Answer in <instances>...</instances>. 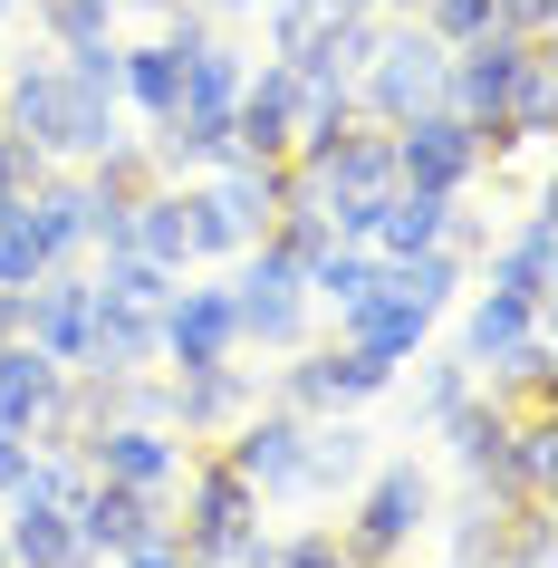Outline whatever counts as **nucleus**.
Masks as SVG:
<instances>
[{"label": "nucleus", "instance_id": "1", "mask_svg": "<svg viewBox=\"0 0 558 568\" xmlns=\"http://www.w3.org/2000/svg\"><path fill=\"white\" fill-rule=\"evenodd\" d=\"M0 106H10V135H30L39 154H78V164H97V154L116 145V97H88L59 59L10 68V78H0Z\"/></svg>", "mask_w": 558, "mask_h": 568}, {"label": "nucleus", "instance_id": "2", "mask_svg": "<svg viewBox=\"0 0 558 568\" xmlns=\"http://www.w3.org/2000/svg\"><path fill=\"white\" fill-rule=\"evenodd\" d=\"M443 78H453V49H443L414 10H395V20H376V49L356 68V97H366L376 125H405V116H424V106H443Z\"/></svg>", "mask_w": 558, "mask_h": 568}, {"label": "nucleus", "instance_id": "3", "mask_svg": "<svg viewBox=\"0 0 558 568\" xmlns=\"http://www.w3.org/2000/svg\"><path fill=\"white\" fill-rule=\"evenodd\" d=\"M424 520H434V481H424V463H385V473H366V491H356V510L337 520V539H347L356 568H385L395 549H414Z\"/></svg>", "mask_w": 558, "mask_h": 568}, {"label": "nucleus", "instance_id": "4", "mask_svg": "<svg viewBox=\"0 0 558 568\" xmlns=\"http://www.w3.org/2000/svg\"><path fill=\"white\" fill-rule=\"evenodd\" d=\"M232 318H241V337H261L280 357L308 337V280H298V261L280 241H251V261H241V280H232Z\"/></svg>", "mask_w": 558, "mask_h": 568}, {"label": "nucleus", "instance_id": "5", "mask_svg": "<svg viewBox=\"0 0 558 568\" xmlns=\"http://www.w3.org/2000/svg\"><path fill=\"white\" fill-rule=\"evenodd\" d=\"M385 135H395V183H414V193H463L481 174V125L453 116V106H424Z\"/></svg>", "mask_w": 558, "mask_h": 568}, {"label": "nucleus", "instance_id": "6", "mask_svg": "<svg viewBox=\"0 0 558 568\" xmlns=\"http://www.w3.org/2000/svg\"><path fill=\"white\" fill-rule=\"evenodd\" d=\"M261 501H298L308 491V415H290V405H270V415H251L232 434V453H222Z\"/></svg>", "mask_w": 558, "mask_h": 568}, {"label": "nucleus", "instance_id": "7", "mask_svg": "<svg viewBox=\"0 0 558 568\" xmlns=\"http://www.w3.org/2000/svg\"><path fill=\"white\" fill-rule=\"evenodd\" d=\"M385 386H395V366L337 337V347H318V357H298L290 376H280V405H290V415H347V405H366V395H385Z\"/></svg>", "mask_w": 558, "mask_h": 568}, {"label": "nucleus", "instance_id": "8", "mask_svg": "<svg viewBox=\"0 0 558 568\" xmlns=\"http://www.w3.org/2000/svg\"><path fill=\"white\" fill-rule=\"evenodd\" d=\"M154 357L174 366H222L241 357V318H232V290H174L164 300V318H154Z\"/></svg>", "mask_w": 558, "mask_h": 568}, {"label": "nucleus", "instance_id": "9", "mask_svg": "<svg viewBox=\"0 0 558 568\" xmlns=\"http://www.w3.org/2000/svg\"><path fill=\"white\" fill-rule=\"evenodd\" d=\"M232 135H241L251 164H290V145H298V68L290 59H251V88H241V106H232Z\"/></svg>", "mask_w": 558, "mask_h": 568}, {"label": "nucleus", "instance_id": "10", "mask_svg": "<svg viewBox=\"0 0 558 568\" xmlns=\"http://www.w3.org/2000/svg\"><path fill=\"white\" fill-rule=\"evenodd\" d=\"M78 453H88L97 481H125V491H164V481H183V444L164 434V424H97Z\"/></svg>", "mask_w": 558, "mask_h": 568}, {"label": "nucleus", "instance_id": "11", "mask_svg": "<svg viewBox=\"0 0 558 568\" xmlns=\"http://www.w3.org/2000/svg\"><path fill=\"white\" fill-rule=\"evenodd\" d=\"M261 520V491L212 453V463H183V549H212V539H232V530H251Z\"/></svg>", "mask_w": 558, "mask_h": 568}, {"label": "nucleus", "instance_id": "12", "mask_svg": "<svg viewBox=\"0 0 558 568\" xmlns=\"http://www.w3.org/2000/svg\"><path fill=\"white\" fill-rule=\"evenodd\" d=\"M443 222H453V193H414V183H385L376 203H366V251L376 261H414V251H434Z\"/></svg>", "mask_w": 558, "mask_h": 568}, {"label": "nucleus", "instance_id": "13", "mask_svg": "<svg viewBox=\"0 0 558 568\" xmlns=\"http://www.w3.org/2000/svg\"><path fill=\"white\" fill-rule=\"evenodd\" d=\"M88 328H97V290H88V280H30V318H20V337H30L39 357L88 366Z\"/></svg>", "mask_w": 558, "mask_h": 568}, {"label": "nucleus", "instance_id": "14", "mask_svg": "<svg viewBox=\"0 0 558 568\" xmlns=\"http://www.w3.org/2000/svg\"><path fill=\"white\" fill-rule=\"evenodd\" d=\"M424 328H434V308H414L395 280H376V290L337 318V337H347V347H366V357H385V366H405L414 347H424Z\"/></svg>", "mask_w": 558, "mask_h": 568}, {"label": "nucleus", "instance_id": "15", "mask_svg": "<svg viewBox=\"0 0 558 568\" xmlns=\"http://www.w3.org/2000/svg\"><path fill=\"white\" fill-rule=\"evenodd\" d=\"M59 395H68V366H59V357H39L30 337H10V347H0V424L49 434V424H59Z\"/></svg>", "mask_w": 558, "mask_h": 568}, {"label": "nucleus", "instance_id": "16", "mask_svg": "<svg viewBox=\"0 0 558 568\" xmlns=\"http://www.w3.org/2000/svg\"><path fill=\"white\" fill-rule=\"evenodd\" d=\"M68 510H78V539H88V549H106V559H116V549H135L145 530H164L154 491H125V481H97V473H88V491H78Z\"/></svg>", "mask_w": 558, "mask_h": 568}, {"label": "nucleus", "instance_id": "17", "mask_svg": "<svg viewBox=\"0 0 558 568\" xmlns=\"http://www.w3.org/2000/svg\"><path fill=\"white\" fill-rule=\"evenodd\" d=\"M0 549H10V568H97V549L78 539V510H49V501H10Z\"/></svg>", "mask_w": 558, "mask_h": 568}, {"label": "nucleus", "instance_id": "18", "mask_svg": "<svg viewBox=\"0 0 558 568\" xmlns=\"http://www.w3.org/2000/svg\"><path fill=\"white\" fill-rule=\"evenodd\" d=\"M529 337H539V308L529 300H510V290H491V280H481V300L463 308V366H510L529 347Z\"/></svg>", "mask_w": 558, "mask_h": 568}, {"label": "nucleus", "instance_id": "19", "mask_svg": "<svg viewBox=\"0 0 558 568\" xmlns=\"http://www.w3.org/2000/svg\"><path fill=\"white\" fill-rule=\"evenodd\" d=\"M241 405H251V376H241L232 357H222V366H183L174 386H164V415H174L183 434H222Z\"/></svg>", "mask_w": 558, "mask_h": 568}, {"label": "nucleus", "instance_id": "20", "mask_svg": "<svg viewBox=\"0 0 558 568\" xmlns=\"http://www.w3.org/2000/svg\"><path fill=\"white\" fill-rule=\"evenodd\" d=\"M125 251H135V261H154V270H193V222H183V183H145V193H135Z\"/></svg>", "mask_w": 558, "mask_h": 568}, {"label": "nucleus", "instance_id": "21", "mask_svg": "<svg viewBox=\"0 0 558 568\" xmlns=\"http://www.w3.org/2000/svg\"><path fill=\"white\" fill-rule=\"evenodd\" d=\"M481 280L510 290V300H529V308H549V212L539 203L520 212V232L500 241V251H481Z\"/></svg>", "mask_w": 558, "mask_h": 568}, {"label": "nucleus", "instance_id": "22", "mask_svg": "<svg viewBox=\"0 0 558 568\" xmlns=\"http://www.w3.org/2000/svg\"><path fill=\"white\" fill-rule=\"evenodd\" d=\"M116 106H135L145 125H164V116L183 106V49H174V39H145V49H125Z\"/></svg>", "mask_w": 558, "mask_h": 568}, {"label": "nucleus", "instance_id": "23", "mask_svg": "<svg viewBox=\"0 0 558 568\" xmlns=\"http://www.w3.org/2000/svg\"><path fill=\"white\" fill-rule=\"evenodd\" d=\"M20 212H30V232H39V251H49V270H59L68 251H88V183H49V174H39L30 193H20Z\"/></svg>", "mask_w": 558, "mask_h": 568}, {"label": "nucleus", "instance_id": "24", "mask_svg": "<svg viewBox=\"0 0 558 568\" xmlns=\"http://www.w3.org/2000/svg\"><path fill=\"white\" fill-rule=\"evenodd\" d=\"M298 280H308V300H318V308H337V318H347V308L385 280V261L366 251V241H337V251H318V261L298 270Z\"/></svg>", "mask_w": 558, "mask_h": 568}, {"label": "nucleus", "instance_id": "25", "mask_svg": "<svg viewBox=\"0 0 558 568\" xmlns=\"http://www.w3.org/2000/svg\"><path fill=\"white\" fill-rule=\"evenodd\" d=\"M376 473L366 463V424H308V491H356V481Z\"/></svg>", "mask_w": 558, "mask_h": 568}, {"label": "nucleus", "instance_id": "26", "mask_svg": "<svg viewBox=\"0 0 558 568\" xmlns=\"http://www.w3.org/2000/svg\"><path fill=\"white\" fill-rule=\"evenodd\" d=\"M88 290H97V300H116V308H145V318H164V300H174V270L135 261V251H106V270H97Z\"/></svg>", "mask_w": 558, "mask_h": 568}, {"label": "nucleus", "instance_id": "27", "mask_svg": "<svg viewBox=\"0 0 558 568\" xmlns=\"http://www.w3.org/2000/svg\"><path fill=\"white\" fill-rule=\"evenodd\" d=\"M385 280H395V290H405L414 308H453V290H463V251H414V261H385Z\"/></svg>", "mask_w": 558, "mask_h": 568}, {"label": "nucleus", "instance_id": "28", "mask_svg": "<svg viewBox=\"0 0 558 568\" xmlns=\"http://www.w3.org/2000/svg\"><path fill=\"white\" fill-rule=\"evenodd\" d=\"M30 280H49V251H39L30 212L0 203V290H30Z\"/></svg>", "mask_w": 558, "mask_h": 568}, {"label": "nucleus", "instance_id": "29", "mask_svg": "<svg viewBox=\"0 0 558 568\" xmlns=\"http://www.w3.org/2000/svg\"><path fill=\"white\" fill-rule=\"evenodd\" d=\"M414 20H424L443 49H471L481 30H500V0H414Z\"/></svg>", "mask_w": 558, "mask_h": 568}, {"label": "nucleus", "instance_id": "30", "mask_svg": "<svg viewBox=\"0 0 558 568\" xmlns=\"http://www.w3.org/2000/svg\"><path fill=\"white\" fill-rule=\"evenodd\" d=\"M30 20L59 49H78V39H97V30H116V0H30Z\"/></svg>", "mask_w": 558, "mask_h": 568}, {"label": "nucleus", "instance_id": "31", "mask_svg": "<svg viewBox=\"0 0 558 568\" xmlns=\"http://www.w3.org/2000/svg\"><path fill=\"white\" fill-rule=\"evenodd\" d=\"M270 568H356V559H347V539H337V520H327V530L280 539V559H270Z\"/></svg>", "mask_w": 558, "mask_h": 568}, {"label": "nucleus", "instance_id": "32", "mask_svg": "<svg viewBox=\"0 0 558 568\" xmlns=\"http://www.w3.org/2000/svg\"><path fill=\"white\" fill-rule=\"evenodd\" d=\"M463 395H471V366H434V376H424V395H414V415L443 424L453 405H463Z\"/></svg>", "mask_w": 558, "mask_h": 568}, {"label": "nucleus", "instance_id": "33", "mask_svg": "<svg viewBox=\"0 0 558 568\" xmlns=\"http://www.w3.org/2000/svg\"><path fill=\"white\" fill-rule=\"evenodd\" d=\"M116 568H193V559H183V539H174V530H145L135 549H116Z\"/></svg>", "mask_w": 558, "mask_h": 568}, {"label": "nucleus", "instance_id": "34", "mask_svg": "<svg viewBox=\"0 0 558 568\" xmlns=\"http://www.w3.org/2000/svg\"><path fill=\"white\" fill-rule=\"evenodd\" d=\"M20 473H30V434H20V424H0V501L20 491Z\"/></svg>", "mask_w": 558, "mask_h": 568}, {"label": "nucleus", "instance_id": "35", "mask_svg": "<svg viewBox=\"0 0 558 568\" xmlns=\"http://www.w3.org/2000/svg\"><path fill=\"white\" fill-rule=\"evenodd\" d=\"M500 30L510 39H549V0H500Z\"/></svg>", "mask_w": 558, "mask_h": 568}, {"label": "nucleus", "instance_id": "36", "mask_svg": "<svg viewBox=\"0 0 558 568\" xmlns=\"http://www.w3.org/2000/svg\"><path fill=\"white\" fill-rule=\"evenodd\" d=\"M20 318H30V290H0V347L20 337Z\"/></svg>", "mask_w": 558, "mask_h": 568}, {"label": "nucleus", "instance_id": "37", "mask_svg": "<svg viewBox=\"0 0 558 568\" xmlns=\"http://www.w3.org/2000/svg\"><path fill=\"white\" fill-rule=\"evenodd\" d=\"M395 10H414V0H385V20H395Z\"/></svg>", "mask_w": 558, "mask_h": 568}, {"label": "nucleus", "instance_id": "38", "mask_svg": "<svg viewBox=\"0 0 558 568\" xmlns=\"http://www.w3.org/2000/svg\"><path fill=\"white\" fill-rule=\"evenodd\" d=\"M0 20H10V0H0Z\"/></svg>", "mask_w": 558, "mask_h": 568}, {"label": "nucleus", "instance_id": "39", "mask_svg": "<svg viewBox=\"0 0 558 568\" xmlns=\"http://www.w3.org/2000/svg\"><path fill=\"white\" fill-rule=\"evenodd\" d=\"M0 568H10V549H0Z\"/></svg>", "mask_w": 558, "mask_h": 568}, {"label": "nucleus", "instance_id": "40", "mask_svg": "<svg viewBox=\"0 0 558 568\" xmlns=\"http://www.w3.org/2000/svg\"><path fill=\"white\" fill-rule=\"evenodd\" d=\"M261 10H270V0H261Z\"/></svg>", "mask_w": 558, "mask_h": 568}, {"label": "nucleus", "instance_id": "41", "mask_svg": "<svg viewBox=\"0 0 558 568\" xmlns=\"http://www.w3.org/2000/svg\"><path fill=\"white\" fill-rule=\"evenodd\" d=\"M453 568H463V559H453Z\"/></svg>", "mask_w": 558, "mask_h": 568}]
</instances>
